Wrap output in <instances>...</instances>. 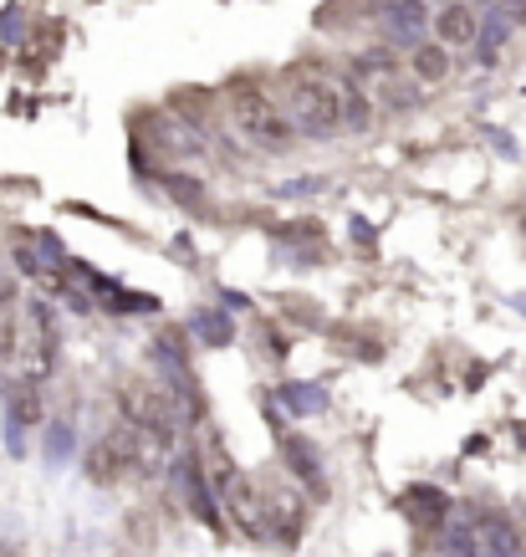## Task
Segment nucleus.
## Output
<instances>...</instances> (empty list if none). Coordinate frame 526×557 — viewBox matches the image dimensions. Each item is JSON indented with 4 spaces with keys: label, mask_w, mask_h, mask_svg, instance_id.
<instances>
[{
    "label": "nucleus",
    "mask_w": 526,
    "mask_h": 557,
    "mask_svg": "<svg viewBox=\"0 0 526 557\" xmlns=\"http://www.w3.org/2000/svg\"><path fill=\"white\" fill-rule=\"evenodd\" d=\"M281 108H287V119L297 123V134L302 138H338V134H348V123H342L338 67H327V62H297V67H287Z\"/></svg>",
    "instance_id": "nucleus-1"
},
{
    "label": "nucleus",
    "mask_w": 526,
    "mask_h": 557,
    "mask_svg": "<svg viewBox=\"0 0 526 557\" xmlns=\"http://www.w3.org/2000/svg\"><path fill=\"white\" fill-rule=\"evenodd\" d=\"M230 119H236L240 138H246L251 149H261V153H287L291 144L302 138V134H297V123L287 119V108H281L272 92L246 87V83L230 92Z\"/></svg>",
    "instance_id": "nucleus-2"
},
{
    "label": "nucleus",
    "mask_w": 526,
    "mask_h": 557,
    "mask_svg": "<svg viewBox=\"0 0 526 557\" xmlns=\"http://www.w3.org/2000/svg\"><path fill=\"white\" fill-rule=\"evenodd\" d=\"M348 67H353L358 83L374 92V102L384 108V113H409L414 102L425 98V83H419V77L409 72V62L399 67L389 51H358Z\"/></svg>",
    "instance_id": "nucleus-3"
},
{
    "label": "nucleus",
    "mask_w": 526,
    "mask_h": 557,
    "mask_svg": "<svg viewBox=\"0 0 526 557\" xmlns=\"http://www.w3.org/2000/svg\"><path fill=\"white\" fill-rule=\"evenodd\" d=\"M368 16L378 21V32L393 36V41H404V47H414V41H425L429 21H435V11H429L425 0H378Z\"/></svg>",
    "instance_id": "nucleus-4"
},
{
    "label": "nucleus",
    "mask_w": 526,
    "mask_h": 557,
    "mask_svg": "<svg viewBox=\"0 0 526 557\" xmlns=\"http://www.w3.org/2000/svg\"><path fill=\"white\" fill-rule=\"evenodd\" d=\"M480 26H486V16H480L471 0H444L440 11H435V21H429V32H435V41H444L450 51H465L476 47Z\"/></svg>",
    "instance_id": "nucleus-5"
},
{
    "label": "nucleus",
    "mask_w": 526,
    "mask_h": 557,
    "mask_svg": "<svg viewBox=\"0 0 526 557\" xmlns=\"http://www.w3.org/2000/svg\"><path fill=\"white\" fill-rule=\"evenodd\" d=\"M174 481H179V491L189 496L195 517L221 532V507H215V491H210V481H204V460L200 456H179L174 460Z\"/></svg>",
    "instance_id": "nucleus-6"
},
{
    "label": "nucleus",
    "mask_w": 526,
    "mask_h": 557,
    "mask_svg": "<svg viewBox=\"0 0 526 557\" xmlns=\"http://www.w3.org/2000/svg\"><path fill=\"white\" fill-rule=\"evenodd\" d=\"M338 87H342V123H348V134H363V128L374 123V113H378L374 92L358 83L353 67H338Z\"/></svg>",
    "instance_id": "nucleus-7"
},
{
    "label": "nucleus",
    "mask_w": 526,
    "mask_h": 557,
    "mask_svg": "<svg viewBox=\"0 0 526 557\" xmlns=\"http://www.w3.org/2000/svg\"><path fill=\"white\" fill-rule=\"evenodd\" d=\"M450 67H455V51L444 47V41H414V47H409V72H414L425 87L444 83Z\"/></svg>",
    "instance_id": "nucleus-8"
},
{
    "label": "nucleus",
    "mask_w": 526,
    "mask_h": 557,
    "mask_svg": "<svg viewBox=\"0 0 526 557\" xmlns=\"http://www.w3.org/2000/svg\"><path fill=\"white\" fill-rule=\"evenodd\" d=\"M32 424H41V399H36V388H16L11 405H5V440H11V450H21V435Z\"/></svg>",
    "instance_id": "nucleus-9"
},
{
    "label": "nucleus",
    "mask_w": 526,
    "mask_h": 557,
    "mask_svg": "<svg viewBox=\"0 0 526 557\" xmlns=\"http://www.w3.org/2000/svg\"><path fill=\"white\" fill-rule=\"evenodd\" d=\"M287 460H291V471L302 475L306 486L323 491V466H317V450H312V445H306L302 435H291V440H287Z\"/></svg>",
    "instance_id": "nucleus-10"
},
{
    "label": "nucleus",
    "mask_w": 526,
    "mask_h": 557,
    "mask_svg": "<svg viewBox=\"0 0 526 557\" xmlns=\"http://www.w3.org/2000/svg\"><path fill=\"white\" fill-rule=\"evenodd\" d=\"M409 517H414V522H425V527H440L444 517H450V507H444V496L440 491H409Z\"/></svg>",
    "instance_id": "nucleus-11"
},
{
    "label": "nucleus",
    "mask_w": 526,
    "mask_h": 557,
    "mask_svg": "<svg viewBox=\"0 0 526 557\" xmlns=\"http://www.w3.org/2000/svg\"><path fill=\"white\" fill-rule=\"evenodd\" d=\"M486 542H491V553L496 557H526V547H522V537L511 532L501 517H486Z\"/></svg>",
    "instance_id": "nucleus-12"
},
{
    "label": "nucleus",
    "mask_w": 526,
    "mask_h": 557,
    "mask_svg": "<svg viewBox=\"0 0 526 557\" xmlns=\"http://www.w3.org/2000/svg\"><path fill=\"white\" fill-rule=\"evenodd\" d=\"M72 445H77L72 424H67V420H51V430H47V456H51V460H67Z\"/></svg>",
    "instance_id": "nucleus-13"
},
{
    "label": "nucleus",
    "mask_w": 526,
    "mask_h": 557,
    "mask_svg": "<svg viewBox=\"0 0 526 557\" xmlns=\"http://www.w3.org/2000/svg\"><path fill=\"white\" fill-rule=\"evenodd\" d=\"M506 32H511V26H506V21H501V16H496V21H486V26H480L476 47H480V57H486V62H491L496 51H501V41H506Z\"/></svg>",
    "instance_id": "nucleus-14"
},
{
    "label": "nucleus",
    "mask_w": 526,
    "mask_h": 557,
    "mask_svg": "<svg viewBox=\"0 0 526 557\" xmlns=\"http://www.w3.org/2000/svg\"><path fill=\"white\" fill-rule=\"evenodd\" d=\"M281 399H287V409H317L323 405L317 388H281Z\"/></svg>",
    "instance_id": "nucleus-15"
},
{
    "label": "nucleus",
    "mask_w": 526,
    "mask_h": 557,
    "mask_svg": "<svg viewBox=\"0 0 526 557\" xmlns=\"http://www.w3.org/2000/svg\"><path fill=\"white\" fill-rule=\"evenodd\" d=\"M496 16L506 26H526V0H496Z\"/></svg>",
    "instance_id": "nucleus-16"
},
{
    "label": "nucleus",
    "mask_w": 526,
    "mask_h": 557,
    "mask_svg": "<svg viewBox=\"0 0 526 557\" xmlns=\"http://www.w3.org/2000/svg\"><path fill=\"white\" fill-rule=\"evenodd\" d=\"M200 333L210 343H230V322H225V318H210V312H204V318H200Z\"/></svg>",
    "instance_id": "nucleus-17"
},
{
    "label": "nucleus",
    "mask_w": 526,
    "mask_h": 557,
    "mask_svg": "<svg viewBox=\"0 0 526 557\" xmlns=\"http://www.w3.org/2000/svg\"><path fill=\"white\" fill-rule=\"evenodd\" d=\"M11 354V327H5V322H0V358Z\"/></svg>",
    "instance_id": "nucleus-18"
},
{
    "label": "nucleus",
    "mask_w": 526,
    "mask_h": 557,
    "mask_svg": "<svg viewBox=\"0 0 526 557\" xmlns=\"http://www.w3.org/2000/svg\"><path fill=\"white\" fill-rule=\"evenodd\" d=\"M522 231H526V210H522Z\"/></svg>",
    "instance_id": "nucleus-19"
}]
</instances>
